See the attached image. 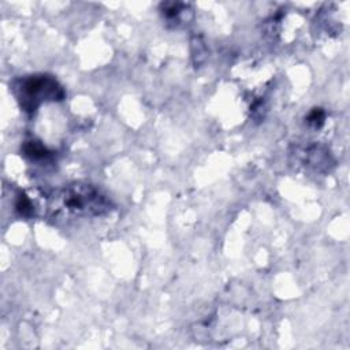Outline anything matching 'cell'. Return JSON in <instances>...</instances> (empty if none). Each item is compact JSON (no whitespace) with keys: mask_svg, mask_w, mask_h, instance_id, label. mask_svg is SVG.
Segmentation results:
<instances>
[{"mask_svg":"<svg viewBox=\"0 0 350 350\" xmlns=\"http://www.w3.org/2000/svg\"><path fill=\"white\" fill-rule=\"evenodd\" d=\"M17 211L21 214V215L23 216H30L31 214H33V205H31L30 200L26 197V196H23V194H21L18 197V201H17Z\"/></svg>","mask_w":350,"mask_h":350,"instance_id":"obj_4","label":"cell"},{"mask_svg":"<svg viewBox=\"0 0 350 350\" xmlns=\"http://www.w3.org/2000/svg\"><path fill=\"white\" fill-rule=\"evenodd\" d=\"M21 107L27 113H34L45 101L62 100L64 96L62 86L50 76H31L21 80L17 86Z\"/></svg>","mask_w":350,"mask_h":350,"instance_id":"obj_2","label":"cell"},{"mask_svg":"<svg viewBox=\"0 0 350 350\" xmlns=\"http://www.w3.org/2000/svg\"><path fill=\"white\" fill-rule=\"evenodd\" d=\"M23 152L26 156H29L30 159H43L48 153H47V149L43 147L41 144L36 143V141H30V143H26L23 145Z\"/></svg>","mask_w":350,"mask_h":350,"instance_id":"obj_3","label":"cell"},{"mask_svg":"<svg viewBox=\"0 0 350 350\" xmlns=\"http://www.w3.org/2000/svg\"><path fill=\"white\" fill-rule=\"evenodd\" d=\"M55 200L59 209L76 216L103 215L111 209V202L99 189L88 184H73L60 190Z\"/></svg>","mask_w":350,"mask_h":350,"instance_id":"obj_1","label":"cell"},{"mask_svg":"<svg viewBox=\"0 0 350 350\" xmlns=\"http://www.w3.org/2000/svg\"><path fill=\"white\" fill-rule=\"evenodd\" d=\"M323 121H324V114L322 110H319V108L313 110V111L309 114V117H308V123H309V125H313L314 127H319V126L323 123Z\"/></svg>","mask_w":350,"mask_h":350,"instance_id":"obj_5","label":"cell"}]
</instances>
